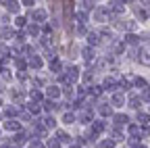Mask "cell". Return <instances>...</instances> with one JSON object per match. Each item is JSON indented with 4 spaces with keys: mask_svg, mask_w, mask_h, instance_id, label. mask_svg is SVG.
Wrapping results in <instances>:
<instances>
[]
</instances>
